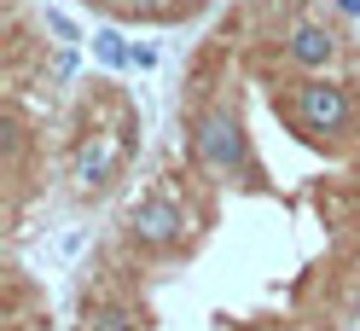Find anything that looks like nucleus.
<instances>
[{"instance_id":"f257e3e1","label":"nucleus","mask_w":360,"mask_h":331,"mask_svg":"<svg viewBox=\"0 0 360 331\" xmlns=\"http://www.w3.org/2000/svg\"><path fill=\"white\" fill-rule=\"evenodd\" d=\"M290 110H297V128L314 140H343L354 128V99L343 82H326V76H308L297 87V99H290Z\"/></svg>"},{"instance_id":"f03ea898","label":"nucleus","mask_w":360,"mask_h":331,"mask_svg":"<svg viewBox=\"0 0 360 331\" xmlns=\"http://www.w3.org/2000/svg\"><path fill=\"white\" fill-rule=\"evenodd\" d=\"M192 151H198V163H204V169L238 174V169H244V128H238V110H227V105L204 110L198 128H192Z\"/></svg>"},{"instance_id":"7ed1b4c3","label":"nucleus","mask_w":360,"mask_h":331,"mask_svg":"<svg viewBox=\"0 0 360 331\" xmlns=\"http://www.w3.org/2000/svg\"><path fill=\"white\" fill-rule=\"evenodd\" d=\"M128 233L140 238V245H151V250H174L180 238H186V209L174 204V197H140V204L128 209Z\"/></svg>"},{"instance_id":"20e7f679","label":"nucleus","mask_w":360,"mask_h":331,"mask_svg":"<svg viewBox=\"0 0 360 331\" xmlns=\"http://www.w3.org/2000/svg\"><path fill=\"white\" fill-rule=\"evenodd\" d=\"M117 169H122V134H105V128H94L82 145H76V157H70V181L82 192H99L117 181Z\"/></svg>"},{"instance_id":"39448f33","label":"nucleus","mask_w":360,"mask_h":331,"mask_svg":"<svg viewBox=\"0 0 360 331\" xmlns=\"http://www.w3.org/2000/svg\"><path fill=\"white\" fill-rule=\"evenodd\" d=\"M285 58L297 64V70H326V64L337 58V35H331L326 24H290Z\"/></svg>"},{"instance_id":"423d86ee","label":"nucleus","mask_w":360,"mask_h":331,"mask_svg":"<svg viewBox=\"0 0 360 331\" xmlns=\"http://www.w3.org/2000/svg\"><path fill=\"white\" fill-rule=\"evenodd\" d=\"M82 331H140V320H134L128 308H117V302H99V308H87Z\"/></svg>"},{"instance_id":"0eeeda50","label":"nucleus","mask_w":360,"mask_h":331,"mask_svg":"<svg viewBox=\"0 0 360 331\" xmlns=\"http://www.w3.org/2000/svg\"><path fill=\"white\" fill-rule=\"evenodd\" d=\"M128 47L134 41H122L117 30H94V53H99V64H110V70H128Z\"/></svg>"},{"instance_id":"6e6552de","label":"nucleus","mask_w":360,"mask_h":331,"mask_svg":"<svg viewBox=\"0 0 360 331\" xmlns=\"http://www.w3.org/2000/svg\"><path fill=\"white\" fill-rule=\"evenodd\" d=\"M47 30L58 35V47H76V41H82V30H76V24H70L64 12H47Z\"/></svg>"},{"instance_id":"1a4fd4ad","label":"nucleus","mask_w":360,"mask_h":331,"mask_svg":"<svg viewBox=\"0 0 360 331\" xmlns=\"http://www.w3.org/2000/svg\"><path fill=\"white\" fill-rule=\"evenodd\" d=\"M76 76V47H58V58H53V82H70Z\"/></svg>"},{"instance_id":"9d476101","label":"nucleus","mask_w":360,"mask_h":331,"mask_svg":"<svg viewBox=\"0 0 360 331\" xmlns=\"http://www.w3.org/2000/svg\"><path fill=\"white\" fill-rule=\"evenodd\" d=\"M151 64H157V47H140V41H134L128 47V70H151Z\"/></svg>"},{"instance_id":"9b49d317","label":"nucleus","mask_w":360,"mask_h":331,"mask_svg":"<svg viewBox=\"0 0 360 331\" xmlns=\"http://www.w3.org/2000/svg\"><path fill=\"white\" fill-rule=\"evenodd\" d=\"M128 12H163V6H174V0H122Z\"/></svg>"},{"instance_id":"f8f14e48","label":"nucleus","mask_w":360,"mask_h":331,"mask_svg":"<svg viewBox=\"0 0 360 331\" xmlns=\"http://www.w3.org/2000/svg\"><path fill=\"white\" fill-rule=\"evenodd\" d=\"M337 12H343V18H360V0H337Z\"/></svg>"},{"instance_id":"ddd939ff","label":"nucleus","mask_w":360,"mask_h":331,"mask_svg":"<svg viewBox=\"0 0 360 331\" xmlns=\"http://www.w3.org/2000/svg\"><path fill=\"white\" fill-rule=\"evenodd\" d=\"M285 331H302V325H285Z\"/></svg>"}]
</instances>
